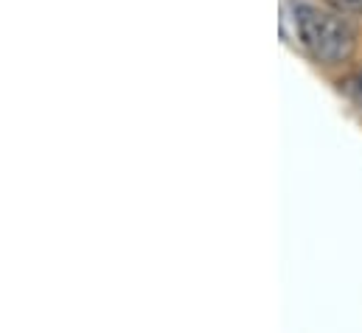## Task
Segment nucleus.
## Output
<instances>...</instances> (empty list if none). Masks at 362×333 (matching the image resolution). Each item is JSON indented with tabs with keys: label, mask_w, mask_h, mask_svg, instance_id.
Returning <instances> with one entry per match:
<instances>
[{
	"label": "nucleus",
	"mask_w": 362,
	"mask_h": 333,
	"mask_svg": "<svg viewBox=\"0 0 362 333\" xmlns=\"http://www.w3.org/2000/svg\"><path fill=\"white\" fill-rule=\"evenodd\" d=\"M292 25L298 42L320 65H343L357 51V28L346 14L317 8L312 3H292Z\"/></svg>",
	"instance_id": "nucleus-1"
},
{
	"label": "nucleus",
	"mask_w": 362,
	"mask_h": 333,
	"mask_svg": "<svg viewBox=\"0 0 362 333\" xmlns=\"http://www.w3.org/2000/svg\"><path fill=\"white\" fill-rule=\"evenodd\" d=\"M334 11L346 14V17H362V0H329Z\"/></svg>",
	"instance_id": "nucleus-2"
}]
</instances>
